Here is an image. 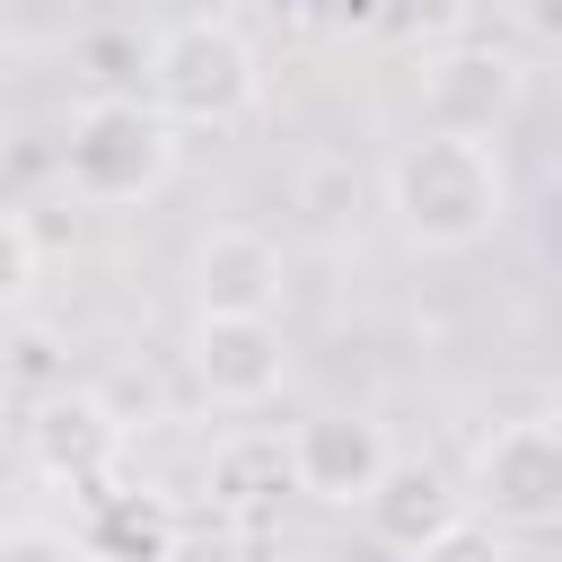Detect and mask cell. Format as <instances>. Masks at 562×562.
Listing matches in <instances>:
<instances>
[{
    "label": "cell",
    "mask_w": 562,
    "mask_h": 562,
    "mask_svg": "<svg viewBox=\"0 0 562 562\" xmlns=\"http://www.w3.org/2000/svg\"><path fill=\"white\" fill-rule=\"evenodd\" d=\"M527 70L492 44H439L422 53V132H465V140H501V123L518 114Z\"/></svg>",
    "instance_id": "obj_6"
},
{
    "label": "cell",
    "mask_w": 562,
    "mask_h": 562,
    "mask_svg": "<svg viewBox=\"0 0 562 562\" xmlns=\"http://www.w3.org/2000/svg\"><path fill=\"white\" fill-rule=\"evenodd\" d=\"M184 360H193V386L228 413H255L290 386V334L281 316H193L184 334Z\"/></svg>",
    "instance_id": "obj_7"
},
{
    "label": "cell",
    "mask_w": 562,
    "mask_h": 562,
    "mask_svg": "<svg viewBox=\"0 0 562 562\" xmlns=\"http://www.w3.org/2000/svg\"><path fill=\"white\" fill-rule=\"evenodd\" d=\"M193 316H281L290 299V263L263 228L220 220L211 237H193Z\"/></svg>",
    "instance_id": "obj_8"
},
{
    "label": "cell",
    "mask_w": 562,
    "mask_h": 562,
    "mask_svg": "<svg viewBox=\"0 0 562 562\" xmlns=\"http://www.w3.org/2000/svg\"><path fill=\"white\" fill-rule=\"evenodd\" d=\"M35 281H44V237H35L18 211H0V316H9V307H26V299H35Z\"/></svg>",
    "instance_id": "obj_11"
},
{
    "label": "cell",
    "mask_w": 562,
    "mask_h": 562,
    "mask_svg": "<svg viewBox=\"0 0 562 562\" xmlns=\"http://www.w3.org/2000/svg\"><path fill=\"white\" fill-rule=\"evenodd\" d=\"M114 439H123V422H114L88 386H61V395H44V404L26 413V448H35V465H44L53 483H97V474L114 465Z\"/></svg>",
    "instance_id": "obj_10"
},
{
    "label": "cell",
    "mask_w": 562,
    "mask_h": 562,
    "mask_svg": "<svg viewBox=\"0 0 562 562\" xmlns=\"http://www.w3.org/2000/svg\"><path fill=\"white\" fill-rule=\"evenodd\" d=\"M509 26L544 53V44H562V0H509Z\"/></svg>",
    "instance_id": "obj_13"
},
{
    "label": "cell",
    "mask_w": 562,
    "mask_h": 562,
    "mask_svg": "<svg viewBox=\"0 0 562 562\" xmlns=\"http://www.w3.org/2000/svg\"><path fill=\"white\" fill-rule=\"evenodd\" d=\"M360 518H369V536L386 544V553H413V562H430L457 527H465V492L430 465V457H386V474L369 483V501H360Z\"/></svg>",
    "instance_id": "obj_9"
},
{
    "label": "cell",
    "mask_w": 562,
    "mask_h": 562,
    "mask_svg": "<svg viewBox=\"0 0 562 562\" xmlns=\"http://www.w3.org/2000/svg\"><path fill=\"white\" fill-rule=\"evenodd\" d=\"M255 97H263V61H255V44H246L228 18H176V26L149 44V105H158L176 132L246 123Z\"/></svg>",
    "instance_id": "obj_3"
},
{
    "label": "cell",
    "mask_w": 562,
    "mask_h": 562,
    "mask_svg": "<svg viewBox=\"0 0 562 562\" xmlns=\"http://www.w3.org/2000/svg\"><path fill=\"white\" fill-rule=\"evenodd\" d=\"M386 457H395V439H386V422L360 413V404H325V413L290 422V448H281L290 483H299L307 501H325V509H360L369 483L386 474Z\"/></svg>",
    "instance_id": "obj_5"
},
{
    "label": "cell",
    "mask_w": 562,
    "mask_h": 562,
    "mask_svg": "<svg viewBox=\"0 0 562 562\" xmlns=\"http://www.w3.org/2000/svg\"><path fill=\"white\" fill-rule=\"evenodd\" d=\"M386 211H395L404 246H422V255H474V246L501 237V220H509L501 140L413 132V140L386 158Z\"/></svg>",
    "instance_id": "obj_1"
},
{
    "label": "cell",
    "mask_w": 562,
    "mask_h": 562,
    "mask_svg": "<svg viewBox=\"0 0 562 562\" xmlns=\"http://www.w3.org/2000/svg\"><path fill=\"white\" fill-rule=\"evenodd\" d=\"M465 492V518H492V527H553L562 518V430L544 413H518V422H492L474 439V474L457 483Z\"/></svg>",
    "instance_id": "obj_4"
},
{
    "label": "cell",
    "mask_w": 562,
    "mask_h": 562,
    "mask_svg": "<svg viewBox=\"0 0 562 562\" xmlns=\"http://www.w3.org/2000/svg\"><path fill=\"white\" fill-rule=\"evenodd\" d=\"M0 562H88L61 527H44V518H18V527H0Z\"/></svg>",
    "instance_id": "obj_12"
},
{
    "label": "cell",
    "mask_w": 562,
    "mask_h": 562,
    "mask_svg": "<svg viewBox=\"0 0 562 562\" xmlns=\"http://www.w3.org/2000/svg\"><path fill=\"white\" fill-rule=\"evenodd\" d=\"M176 123L149 105V97H88V105H70V123H61V176H70V193L79 202H149V193H167V176H176Z\"/></svg>",
    "instance_id": "obj_2"
}]
</instances>
